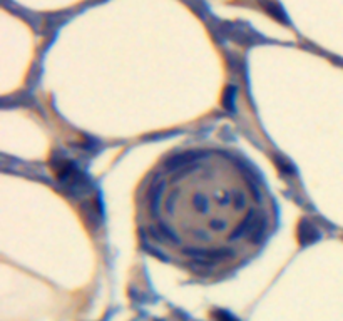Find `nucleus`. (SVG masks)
I'll use <instances>...</instances> for the list:
<instances>
[{
	"instance_id": "nucleus-1",
	"label": "nucleus",
	"mask_w": 343,
	"mask_h": 321,
	"mask_svg": "<svg viewBox=\"0 0 343 321\" xmlns=\"http://www.w3.org/2000/svg\"><path fill=\"white\" fill-rule=\"evenodd\" d=\"M278 211L253 162L224 147L171 152L137 192L139 241L199 276H226L276 231Z\"/></svg>"
}]
</instances>
